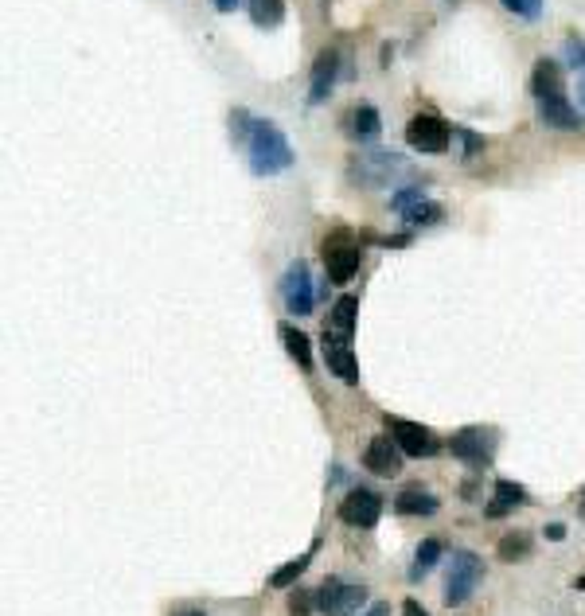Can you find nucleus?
I'll list each match as a JSON object with an SVG mask.
<instances>
[{
  "mask_svg": "<svg viewBox=\"0 0 585 616\" xmlns=\"http://www.w3.org/2000/svg\"><path fill=\"white\" fill-rule=\"evenodd\" d=\"M250 5V20L258 28H278L285 20V0H246Z\"/></svg>",
  "mask_w": 585,
  "mask_h": 616,
  "instance_id": "22",
  "label": "nucleus"
},
{
  "mask_svg": "<svg viewBox=\"0 0 585 616\" xmlns=\"http://www.w3.org/2000/svg\"><path fill=\"white\" fill-rule=\"evenodd\" d=\"M562 55H566V63L574 71H581L585 74V39H578V35H570L566 44H562Z\"/></svg>",
  "mask_w": 585,
  "mask_h": 616,
  "instance_id": "27",
  "label": "nucleus"
},
{
  "mask_svg": "<svg viewBox=\"0 0 585 616\" xmlns=\"http://www.w3.org/2000/svg\"><path fill=\"white\" fill-rule=\"evenodd\" d=\"M386 612H390L386 605H371V609H367V612H363V616H386Z\"/></svg>",
  "mask_w": 585,
  "mask_h": 616,
  "instance_id": "36",
  "label": "nucleus"
},
{
  "mask_svg": "<svg viewBox=\"0 0 585 616\" xmlns=\"http://www.w3.org/2000/svg\"><path fill=\"white\" fill-rule=\"evenodd\" d=\"M441 554H445V543L441 539H425L422 546H418V554H414V566H410V582H422L429 570L441 562Z\"/></svg>",
  "mask_w": 585,
  "mask_h": 616,
  "instance_id": "21",
  "label": "nucleus"
},
{
  "mask_svg": "<svg viewBox=\"0 0 585 616\" xmlns=\"http://www.w3.org/2000/svg\"><path fill=\"white\" fill-rule=\"evenodd\" d=\"M441 215H445V207L434 203V200H422V203H414L402 211V222H406L410 230L414 227H434V222H441Z\"/></svg>",
  "mask_w": 585,
  "mask_h": 616,
  "instance_id": "23",
  "label": "nucleus"
},
{
  "mask_svg": "<svg viewBox=\"0 0 585 616\" xmlns=\"http://www.w3.org/2000/svg\"><path fill=\"white\" fill-rule=\"evenodd\" d=\"M386 434L395 437V445L406 456H434L441 449V441L429 434L425 425L418 422H406V417H386Z\"/></svg>",
  "mask_w": 585,
  "mask_h": 616,
  "instance_id": "9",
  "label": "nucleus"
},
{
  "mask_svg": "<svg viewBox=\"0 0 585 616\" xmlns=\"http://www.w3.org/2000/svg\"><path fill=\"white\" fill-rule=\"evenodd\" d=\"M336 74H340V51L324 47L320 55H317V63H312V83H308V102H312V106H320V102L332 94Z\"/></svg>",
  "mask_w": 585,
  "mask_h": 616,
  "instance_id": "12",
  "label": "nucleus"
},
{
  "mask_svg": "<svg viewBox=\"0 0 585 616\" xmlns=\"http://www.w3.org/2000/svg\"><path fill=\"white\" fill-rule=\"evenodd\" d=\"M398 176H410V164H406V156H398L390 149H367L347 161V180L356 188H390Z\"/></svg>",
  "mask_w": 585,
  "mask_h": 616,
  "instance_id": "2",
  "label": "nucleus"
},
{
  "mask_svg": "<svg viewBox=\"0 0 585 616\" xmlns=\"http://www.w3.org/2000/svg\"><path fill=\"white\" fill-rule=\"evenodd\" d=\"M484 582V562L473 550H457L449 558V578H445V605L449 609H461L468 597L476 593V585Z\"/></svg>",
  "mask_w": 585,
  "mask_h": 616,
  "instance_id": "3",
  "label": "nucleus"
},
{
  "mask_svg": "<svg viewBox=\"0 0 585 616\" xmlns=\"http://www.w3.org/2000/svg\"><path fill=\"white\" fill-rule=\"evenodd\" d=\"M531 554V539L527 534H503L500 539V558L503 562H523Z\"/></svg>",
  "mask_w": 585,
  "mask_h": 616,
  "instance_id": "25",
  "label": "nucleus"
},
{
  "mask_svg": "<svg viewBox=\"0 0 585 616\" xmlns=\"http://www.w3.org/2000/svg\"><path fill=\"white\" fill-rule=\"evenodd\" d=\"M359 258H363V250L351 242L347 230H336V234L324 239V266H328V281L347 285L351 278H356V269H359Z\"/></svg>",
  "mask_w": 585,
  "mask_h": 616,
  "instance_id": "5",
  "label": "nucleus"
},
{
  "mask_svg": "<svg viewBox=\"0 0 585 616\" xmlns=\"http://www.w3.org/2000/svg\"><path fill=\"white\" fill-rule=\"evenodd\" d=\"M578 511H581V519H585V492H581V504H578Z\"/></svg>",
  "mask_w": 585,
  "mask_h": 616,
  "instance_id": "37",
  "label": "nucleus"
},
{
  "mask_svg": "<svg viewBox=\"0 0 585 616\" xmlns=\"http://www.w3.org/2000/svg\"><path fill=\"white\" fill-rule=\"evenodd\" d=\"M281 297H285V308H289L293 317H308V312H317V285H312L308 266H305L301 258H297L293 266L285 269Z\"/></svg>",
  "mask_w": 585,
  "mask_h": 616,
  "instance_id": "6",
  "label": "nucleus"
},
{
  "mask_svg": "<svg viewBox=\"0 0 585 616\" xmlns=\"http://www.w3.org/2000/svg\"><path fill=\"white\" fill-rule=\"evenodd\" d=\"M574 589H585V578H578V582H574Z\"/></svg>",
  "mask_w": 585,
  "mask_h": 616,
  "instance_id": "38",
  "label": "nucleus"
},
{
  "mask_svg": "<svg viewBox=\"0 0 585 616\" xmlns=\"http://www.w3.org/2000/svg\"><path fill=\"white\" fill-rule=\"evenodd\" d=\"M395 511H398V515H434L437 500L425 488H402L395 495Z\"/></svg>",
  "mask_w": 585,
  "mask_h": 616,
  "instance_id": "18",
  "label": "nucleus"
},
{
  "mask_svg": "<svg viewBox=\"0 0 585 616\" xmlns=\"http://www.w3.org/2000/svg\"><path fill=\"white\" fill-rule=\"evenodd\" d=\"M449 449L453 456H461L468 464H488L492 449H496V434L492 429H461V434H453Z\"/></svg>",
  "mask_w": 585,
  "mask_h": 616,
  "instance_id": "11",
  "label": "nucleus"
},
{
  "mask_svg": "<svg viewBox=\"0 0 585 616\" xmlns=\"http://www.w3.org/2000/svg\"><path fill=\"white\" fill-rule=\"evenodd\" d=\"M281 339H285V351L297 359V367H301V371H312V347H308V336L301 332V328L281 324Z\"/></svg>",
  "mask_w": 585,
  "mask_h": 616,
  "instance_id": "20",
  "label": "nucleus"
},
{
  "mask_svg": "<svg viewBox=\"0 0 585 616\" xmlns=\"http://www.w3.org/2000/svg\"><path fill=\"white\" fill-rule=\"evenodd\" d=\"M363 601H367V589H363V585H347L340 578H328L317 589V609L324 616H351V612H359Z\"/></svg>",
  "mask_w": 585,
  "mask_h": 616,
  "instance_id": "7",
  "label": "nucleus"
},
{
  "mask_svg": "<svg viewBox=\"0 0 585 616\" xmlns=\"http://www.w3.org/2000/svg\"><path fill=\"white\" fill-rule=\"evenodd\" d=\"M356 312H359V300L356 297H340L332 305L324 328H328V332H340V336H351V332H356Z\"/></svg>",
  "mask_w": 585,
  "mask_h": 616,
  "instance_id": "19",
  "label": "nucleus"
},
{
  "mask_svg": "<svg viewBox=\"0 0 585 616\" xmlns=\"http://www.w3.org/2000/svg\"><path fill=\"white\" fill-rule=\"evenodd\" d=\"M422 200H425V188H422V183H410V188H402V191H395V195H390V207H395V211L402 215V211H406V207L422 203Z\"/></svg>",
  "mask_w": 585,
  "mask_h": 616,
  "instance_id": "26",
  "label": "nucleus"
},
{
  "mask_svg": "<svg viewBox=\"0 0 585 616\" xmlns=\"http://www.w3.org/2000/svg\"><path fill=\"white\" fill-rule=\"evenodd\" d=\"M531 94H535V102L562 94V67H558L554 59L535 63V71H531Z\"/></svg>",
  "mask_w": 585,
  "mask_h": 616,
  "instance_id": "16",
  "label": "nucleus"
},
{
  "mask_svg": "<svg viewBox=\"0 0 585 616\" xmlns=\"http://www.w3.org/2000/svg\"><path fill=\"white\" fill-rule=\"evenodd\" d=\"M180 616H203V612H195V609H191V612H180Z\"/></svg>",
  "mask_w": 585,
  "mask_h": 616,
  "instance_id": "39",
  "label": "nucleus"
},
{
  "mask_svg": "<svg viewBox=\"0 0 585 616\" xmlns=\"http://www.w3.org/2000/svg\"><path fill=\"white\" fill-rule=\"evenodd\" d=\"M363 464H367V472H375V476H395V472L402 468V449L395 445V437H371L367 449H363Z\"/></svg>",
  "mask_w": 585,
  "mask_h": 616,
  "instance_id": "13",
  "label": "nucleus"
},
{
  "mask_svg": "<svg viewBox=\"0 0 585 616\" xmlns=\"http://www.w3.org/2000/svg\"><path fill=\"white\" fill-rule=\"evenodd\" d=\"M230 133H234V141H242V145H246L250 133H254V117L246 113V110H234L230 113Z\"/></svg>",
  "mask_w": 585,
  "mask_h": 616,
  "instance_id": "29",
  "label": "nucleus"
},
{
  "mask_svg": "<svg viewBox=\"0 0 585 616\" xmlns=\"http://www.w3.org/2000/svg\"><path fill=\"white\" fill-rule=\"evenodd\" d=\"M527 504V488L523 484H512V480H496V500H492L484 511L492 519H500V515H507L512 507H523Z\"/></svg>",
  "mask_w": 585,
  "mask_h": 616,
  "instance_id": "17",
  "label": "nucleus"
},
{
  "mask_svg": "<svg viewBox=\"0 0 585 616\" xmlns=\"http://www.w3.org/2000/svg\"><path fill=\"white\" fill-rule=\"evenodd\" d=\"M480 149H484V137H476V133H464V156H476Z\"/></svg>",
  "mask_w": 585,
  "mask_h": 616,
  "instance_id": "31",
  "label": "nucleus"
},
{
  "mask_svg": "<svg viewBox=\"0 0 585 616\" xmlns=\"http://www.w3.org/2000/svg\"><path fill=\"white\" fill-rule=\"evenodd\" d=\"M308 570V554H301V558H293V562H285L281 570H273L269 573V589H289V585H297L301 582V573Z\"/></svg>",
  "mask_w": 585,
  "mask_h": 616,
  "instance_id": "24",
  "label": "nucleus"
},
{
  "mask_svg": "<svg viewBox=\"0 0 585 616\" xmlns=\"http://www.w3.org/2000/svg\"><path fill=\"white\" fill-rule=\"evenodd\" d=\"M347 133L356 137L359 145H367V141H375V137L383 133V117H379V110L367 106V102H359V106L347 113Z\"/></svg>",
  "mask_w": 585,
  "mask_h": 616,
  "instance_id": "15",
  "label": "nucleus"
},
{
  "mask_svg": "<svg viewBox=\"0 0 585 616\" xmlns=\"http://www.w3.org/2000/svg\"><path fill=\"white\" fill-rule=\"evenodd\" d=\"M402 616H429V612H425V609L418 605V601L410 597V601H402Z\"/></svg>",
  "mask_w": 585,
  "mask_h": 616,
  "instance_id": "32",
  "label": "nucleus"
},
{
  "mask_svg": "<svg viewBox=\"0 0 585 616\" xmlns=\"http://www.w3.org/2000/svg\"><path fill=\"white\" fill-rule=\"evenodd\" d=\"M500 5L507 12H515V16H523V20H539L542 16V0H500Z\"/></svg>",
  "mask_w": 585,
  "mask_h": 616,
  "instance_id": "28",
  "label": "nucleus"
},
{
  "mask_svg": "<svg viewBox=\"0 0 585 616\" xmlns=\"http://www.w3.org/2000/svg\"><path fill=\"white\" fill-rule=\"evenodd\" d=\"M383 515V495L371 492V488H351L344 500H340V519L347 527H359V531H371Z\"/></svg>",
  "mask_w": 585,
  "mask_h": 616,
  "instance_id": "8",
  "label": "nucleus"
},
{
  "mask_svg": "<svg viewBox=\"0 0 585 616\" xmlns=\"http://www.w3.org/2000/svg\"><path fill=\"white\" fill-rule=\"evenodd\" d=\"M324 363L336 378L344 383H359V363H356V351H351V336H340V332H328L324 328Z\"/></svg>",
  "mask_w": 585,
  "mask_h": 616,
  "instance_id": "10",
  "label": "nucleus"
},
{
  "mask_svg": "<svg viewBox=\"0 0 585 616\" xmlns=\"http://www.w3.org/2000/svg\"><path fill=\"white\" fill-rule=\"evenodd\" d=\"M539 122L546 129H578V110L566 102V94H554V98H542L539 102Z\"/></svg>",
  "mask_w": 585,
  "mask_h": 616,
  "instance_id": "14",
  "label": "nucleus"
},
{
  "mask_svg": "<svg viewBox=\"0 0 585 616\" xmlns=\"http://www.w3.org/2000/svg\"><path fill=\"white\" fill-rule=\"evenodd\" d=\"M449 141H453V129H449V122H441L437 113H414L406 122V145L414 152L437 156L449 149Z\"/></svg>",
  "mask_w": 585,
  "mask_h": 616,
  "instance_id": "4",
  "label": "nucleus"
},
{
  "mask_svg": "<svg viewBox=\"0 0 585 616\" xmlns=\"http://www.w3.org/2000/svg\"><path fill=\"white\" fill-rule=\"evenodd\" d=\"M211 5H215L219 12H234V8H239V0H211Z\"/></svg>",
  "mask_w": 585,
  "mask_h": 616,
  "instance_id": "34",
  "label": "nucleus"
},
{
  "mask_svg": "<svg viewBox=\"0 0 585 616\" xmlns=\"http://www.w3.org/2000/svg\"><path fill=\"white\" fill-rule=\"evenodd\" d=\"M546 539L562 543V539H566V527H562V523H551V527H546Z\"/></svg>",
  "mask_w": 585,
  "mask_h": 616,
  "instance_id": "33",
  "label": "nucleus"
},
{
  "mask_svg": "<svg viewBox=\"0 0 585 616\" xmlns=\"http://www.w3.org/2000/svg\"><path fill=\"white\" fill-rule=\"evenodd\" d=\"M578 106H581V113H585V74L578 78Z\"/></svg>",
  "mask_w": 585,
  "mask_h": 616,
  "instance_id": "35",
  "label": "nucleus"
},
{
  "mask_svg": "<svg viewBox=\"0 0 585 616\" xmlns=\"http://www.w3.org/2000/svg\"><path fill=\"white\" fill-rule=\"evenodd\" d=\"M246 152H250V172L254 176H278L293 164L289 137H285L273 122H262V117H254V133H250V141H246Z\"/></svg>",
  "mask_w": 585,
  "mask_h": 616,
  "instance_id": "1",
  "label": "nucleus"
},
{
  "mask_svg": "<svg viewBox=\"0 0 585 616\" xmlns=\"http://www.w3.org/2000/svg\"><path fill=\"white\" fill-rule=\"evenodd\" d=\"M312 605H317V593H308V589H297L289 597V616H308Z\"/></svg>",
  "mask_w": 585,
  "mask_h": 616,
  "instance_id": "30",
  "label": "nucleus"
}]
</instances>
